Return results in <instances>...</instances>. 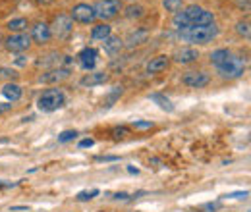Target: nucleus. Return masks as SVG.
<instances>
[{
	"label": "nucleus",
	"mask_w": 251,
	"mask_h": 212,
	"mask_svg": "<svg viewBox=\"0 0 251 212\" xmlns=\"http://www.w3.org/2000/svg\"><path fill=\"white\" fill-rule=\"evenodd\" d=\"M246 58L238 56V54H232L224 64H220L217 70H218V75L224 77V79H238L246 73Z\"/></svg>",
	"instance_id": "4"
},
{
	"label": "nucleus",
	"mask_w": 251,
	"mask_h": 212,
	"mask_svg": "<svg viewBox=\"0 0 251 212\" xmlns=\"http://www.w3.org/2000/svg\"><path fill=\"white\" fill-rule=\"evenodd\" d=\"M45 58H47V60H37V66H50V64L56 66V68L60 66V56H58L56 52H52V54H49V56H45Z\"/></svg>",
	"instance_id": "24"
},
{
	"label": "nucleus",
	"mask_w": 251,
	"mask_h": 212,
	"mask_svg": "<svg viewBox=\"0 0 251 212\" xmlns=\"http://www.w3.org/2000/svg\"><path fill=\"white\" fill-rule=\"evenodd\" d=\"M122 95V87H114V91H112V95L108 97V100H106V106H112V102L118 98Z\"/></svg>",
	"instance_id": "30"
},
{
	"label": "nucleus",
	"mask_w": 251,
	"mask_h": 212,
	"mask_svg": "<svg viewBox=\"0 0 251 212\" xmlns=\"http://www.w3.org/2000/svg\"><path fill=\"white\" fill-rule=\"evenodd\" d=\"M66 104V95L62 89H47L41 93L37 106L41 112H54Z\"/></svg>",
	"instance_id": "3"
},
{
	"label": "nucleus",
	"mask_w": 251,
	"mask_h": 212,
	"mask_svg": "<svg viewBox=\"0 0 251 212\" xmlns=\"http://www.w3.org/2000/svg\"><path fill=\"white\" fill-rule=\"evenodd\" d=\"M8 29H10L12 33H25V29H27V19H25V17H16V19L8 21Z\"/></svg>",
	"instance_id": "23"
},
{
	"label": "nucleus",
	"mask_w": 251,
	"mask_h": 212,
	"mask_svg": "<svg viewBox=\"0 0 251 212\" xmlns=\"http://www.w3.org/2000/svg\"><path fill=\"white\" fill-rule=\"evenodd\" d=\"M134 128L135 130H151L153 128V122H149V120L147 122H141L139 120V122H134Z\"/></svg>",
	"instance_id": "31"
},
{
	"label": "nucleus",
	"mask_w": 251,
	"mask_h": 212,
	"mask_svg": "<svg viewBox=\"0 0 251 212\" xmlns=\"http://www.w3.org/2000/svg\"><path fill=\"white\" fill-rule=\"evenodd\" d=\"M236 31H238L242 37L250 39V21H240V23L236 25Z\"/></svg>",
	"instance_id": "27"
},
{
	"label": "nucleus",
	"mask_w": 251,
	"mask_h": 212,
	"mask_svg": "<svg viewBox=\"0 0 251 212\" xmlns=\"http://www.w3.org/2000/svg\"><path fill=\"white\" fill-rule=\"evenodd\" d=\"M112 133H114V139H124V137L130 133V130H128V128H114Z\"/></svg>",
	"instance_id": "29"
},
{
	"label": "nucleus",
	"mask_w": 251,
	"mask_h": 212,
	"mask_svg": "<svg viewBox=\"0 0 251 212\" xmlns=\"http://www.w3.org/2000/svg\"><path fill=\"white\" fill-rule=\"evenodd\" d=\"M97 56H99V50H97V49H93V47H87V49H84V50L78 54L80 66L87 71L93 70V68H95V64H97Z\"/></svg>",
	"instance_id": "13"
},
{
	"label": "nucleus",
	"mask_w": 251,
	"mask_h": 212,
	"mask_svg": "<svg viewBox=\"0 0 251 212\" xmlns=\"http://www.w3.org/2000/svg\"><path fill=\"white\" fill-rule=\"evenodd\" d=\"M70 17H72V21H78V23H93V21L97 19L93 6H91V4H85V2L76 4V6L72 8Z\"/></svg>",
	"instance_id": "8"
},
{
	"label": "nucleus",
	"mask_w": 251,
	"mask_h": 212,
	"mask_svg": "<svg viewBox=\"0 0 251 212\" xmlns=\"http://www.w3.org/2000/svg\"><path fill=\"white\" fill-rule=\"evenodd\" d=\"M31 41H35L37 45H45L52 39V33H50V27L47 23H37L33 29H31Z\"/></svg>",
	"instance_id": "12"
},
{
	"label": "nucleus",
	"mask_w": 251,
	"mask_h": 212,
	"mask_svg": "<svg viewBox=\"0 0 251 212\" xmlns=\"http://www.w3.org/2000/svg\"><path fill=\"white\" fill-rule=\"evenodd\" d=\"M128 172H130V174H139V170L134 168V166H128Z\"/></svg>",
	"instance_id": "39"
},
{
	"label": "nucleus",
	"mask_w": 251,
	"mask_h": 212,
	"mask_svg": "<svg viewBox=\"0 0 251 212\" xmlns=\"http://www.w3.org/2000/svg\"><path fill=\"white\" fill-rule=\"evenodd\" d=\"M122 8H124L122 0H99V2H95V6H93L95 16L100 17V19H104V21L116 17V16L122 12Z\"/></svg>",
	"instance_id": "5"
},
{
	"label": "nucleus",
	"mask_w": 251,
	"mask_h": 212,
	"mask_svg": "<svg viewBox=\"0 0 251 212\" xmlns=\"http://www.w3.org/2000/svg\"><path fill=\"white\" fill-rule=\"evenodd\" d=\"M78 137V131H74V130H68V131H62L60 135H58V143H68V141H74Z\"/></svg>",
	"instance_id": "26"
},
{
	"label": "nucleus",
	"mask_w": 251,
	"mask_h": 212,
	"mask_svg": "<svg viewBox=\"0 0 251 212\" xmlns=\"http://www.w3.org/2000/svg\"><path fill=\"white\" fill-rule=\"evenodd\" d=\"M0 71H2L0 75H4V77H17V73H16L14 70H8V68H0Z\"/></svg>",
	"instance_id": "32"
},
{
	"label": "nucleus",
	"mask_w": 251,
	"mask_h": 212,
	"mask_svg": "<svg viewBox=\"0 0 251 212\" xmlns=\"http://www.w3.org/2000/svg\"><path fill=\"white\" fill-rule=\"evenodd\" d=\"M172 58H174V62L185 66V64H191V62H195L199 58V50L197 49H191V47H184V49L176 50Z\"/></svg>",
	"instance_id": "11"
},
{
	"label": "nucleus",
	"mask_w": 251,
	"mask_h": 212,
	"mask_svg": "<svg viewBox=\"0 0 251 212\" xmlns=\"http://www.w3.org/2000/svg\"><path fill=\"white\" fill-rule=\"evenodd\" d=\"M228 199H242V197H248V191H244V193H230V195H226Z\"/></svg>",
	"instance_id": "35"
},
{
	"label": "nucleus",
	"mask_w": 251,
	"mask_h": 212,
	"mask_svg": "<svg viewBox=\"0 0 251 212\" xmlns=\"http://www.w3.org/2000/svg\"><path fill=\"white\" fill-rule=\"evenodd\" d=\"M114 199H116V201H128V199H130V195H128V193H116V195H114Z\"/></svg>",
	"instance_id": "37"
},
{
	"label": "nucleus",
	"mask_w": 251,
	"mask_h": 212,
	"mask_svg": "<svg viewBox=\"0 0 251 212\" xmlns=\"http://www.w3.org/2000/svg\"><path fill=\"white\" fill-rule=\"evenodd\" d=\"M4 43H6V49L10 52H25L31 47V37L27 33H14Z\"/></svg>",
	"instance_id": "7"
},
{
	"label": "nucleus",
	"mask_w": 251,
	"mask_h": 212,
	"mask_svg": "<svg viewBox=\"0 0 251 212\" xmlns=\"http://www.w3.org/2000/svg\"><path fill=\"white\" fill-rule=\"evenodd\" d=\"M2 95H4L10 102H17V100L21 98L23 91H21V87H19L17 83H6V85L2 87Z\"/></svg>",
	"instance_id": "17"
},
{
	"label": "nucleus",
	"mask_w": 251,
	"mask_h": 212,
	"mask_svg": "<svg viewBox=\"0 0 251 212\" xmlns=\"http://www.w3.org/2000/svg\"><path fill=\"white\" fill-rule=\"evenodd\" d=\"M182 83L191 87V89H201V87H207L211 83V77L205 71H187V73H184Z\"/></svg>",
	"instance_id": "9"
},
{
	"label": "nucleus",
	"mask_w": 251,
	"mask_h": 212,
	"mask_svg": "<svg viewBox=\"0 0 251 212\" xmlns=\"http://www.w3.org/2000/svg\"><path fill=\"white\" fill-rule=\"evenodd\" d=\"M97 160L99 162H116L118 156H97Z\"/></svg>",
	"instance_id": "33"
},
{
	"label": "nucleus",
	"mask_w": 251,
	"mask_h": 212,
	"mask_svg": "<svg viewBox=\"0 0 251 212\" xmlns=\"http://www.w3.org/2000/svg\"><path fill=\"white\" fill-rule=\"evenodd\" d=\"M165 8H167V12L176 14L182 10V0H165Z\"/></svg>",
	"instance_id": "25"
},
{
	"label": "nucleus",
	"mask_w": 251,
	"mask_h": 212,
	"mask_svg": "<svg viewBox=\"0 0 251 212\" xmlns=\"http://www.w3.org/2000/svg\"><path fill=\"white\" fill-rule=\"evenodd\" d=\"M37 2H39V4H43V6H47V4H52L54 0H37Z\"/></svg>",
	"instance_id": "40"
},
{
	"label": "nucleus",
	"mask_w": 251,
	"mask_h": 212,
	"mask_svg": "<svg viewBox=\"0 0 251 212\" xmlns=\"http://www.w3.org/2000/svg\"><path fill=\"white\" fill-rule=\"evenodd\" d=\"M124 14H126L128 19H139V17L145 16V8H143L141 4H130V6L124 10Z\"/></svg>",
	"instance_id": "21"
},
{
	"label": "nucleus",
	"mask_w": 251,
	"mask_h": 212,
	"mask_svg": "<svg viewBox=\"0 0 251 212\" xmlns=\"http://www.w3.org/2000/svg\"><path fill=\"white\" fill-rule=\"evenodd\" d=\"M220 33V29L217 27V23L211 25H201V27H185L178 31V39L191 43V45H207L213 39H217Z\"/></svg>",
	"instance_id": "2"
},
{
	"label": "nucleus",
	"mask_w": 251,
	"mask_h": 212,
	"mask_svg": "<svg viewBox=\"0 0 251 212\" xmlns=\"http://www.w3.org/2000/svg\"><path fill=\"white\" fill-rule=\"evenodd\" d=\"M147 37H149V33H147L145 29H135V31H132V33L128 35L126 45H128L130 49H134V47H137V45H143V43L147 41Z\"/></svg>",
	"instance_id": "18"
},
{
	"label": "nucleus",
	"mask_w": 251,
	"mask_h": 212,
	"mask_svg": "<svg viewBox=\"0 0 251 212\" xmlns=\"http://www.w3.org/2000/svg\"><path fill=\"white\" fill-rule=\"evenodd\" d=\"M230 56H232V50H228V49L213 50V52H211V64H213L215 68H218V66H220V64H224Z\"/></svg>",
	"instance_id": "20"
},
{
	"label": "nucleus",
	"mask_w": 251,
	"mask_h": 212,
	"mask_svg": "<svg viewBox=\"0 0 251 212\" xmlns=\"http://www.w3.org/2000/svg\"><path fill=\"white\" fill-rule=\"evenodd\" d=\"M172 23L180 31V29H185V27L211 25V23H215V16H213V12H209V10H205L197 4H191V6H185L184 10L176 12L174 17H172Z\"/></svg>",
	"instance_id": "1"
},
{
	"label": "nucleus",
	"mask_w": 251,
	"mask_h": 212,
	"mask_svg": "<svg viewBox=\"0 0 251 212\" xmlns=\"http://www.w3.org/2000/svg\"><path fill=\"white\" fill-rule=\"evenodd\" d=\"M49 27H50V33H52L54 37H58V39H68V37L72 35V31H74V21H72L70 16L58 14V16L54 17L52 25H49Z\"/></svg>",
	"instance_id": "6"
},
{
	"label": "nucleus",
	"mask_w": 251,
	"mask_h": 212,
	"mask_svg": "<svg viewBox=\"0 0 251 212\" xmlns=\"http://www.w3.org/2000/svg\"><path fill=\"white\" fill-rule=\"evenodd\" d=\"M168 66H170V56L161 54V56L153 58V60L147 64V73H151V75H155V73H163L165 70H168Z\"/></svg>",
	"instance_id": "14"
},
{
	"label": "nucleus",
	"mask_w": 251,
	"mask_h": 212,
	"mask_svg": "<svg viewBox=\"0 0 251 212\" xmlns=\"http://www.w3.org/2000/svg\"><path fill=\"white\" fill-rule=\"evenodd\" d=\"M203 209H205V211H217V209H218V205H217V203H209V205H205Z\"/></svg>",
	"instance_id": "38"
},
{
	"label": "nucleus",
	"mask_w": 251,
	"mask_h": 212,
	"mask_svg": "<svg viewBox=\"0 0 251 212\" xmlns=\"http://www.w3.org/2000/svg\"><path fill=\"white\" fill-rule=\"evenodd\" d=\"M108 81V73L104 71H93V73H87L84 79H82V85L84 87H97V85H102Z\"/></svg>",
	"instance_id": "16"
},
{
	"label": "nucleus",
	"mask_w": 251,
	"mask_h": 212,
	"mask_svg": "<svg viewBox=\"0 0 251 212\" xmlns=\"http://www.w3.org/2000/svg\"><path fill=\"white\" fill-rule=\"evenodd\" d=\"M122 47H124V41H122L120 37H114V35H110V37H106V39L102 41V50H104L108 56L118 54V52L122 50Z\"/></svg>",
	"instance_id": "15"
},
{
	"label": "nucleus",
	"mask_w": 251,
	"mask_h": 212,
	"mask_svg": "<svg viewBox=\"0 0 251 212\" xmlns=\"http://www.w3.org/2000/svg\"><path fill=\"white\" fill-rule=\"evenodd\" d=\"M149 98H151L153 102H157L163 110H167V112H174V104L168 100L165 95H161V93H153V95H149Z\"/></svg>",
	"instance_id": "22"
},
{
	"label": "nucleus",
	"mask_w": 251,
	"mask_h": 212,
	"mask_svg": "<svg viewBox=\"0 0 251 212\" xmlns=\"http://www.w3.org/2000/svg\"><path fill=\"white\" fill-rule=\"evenodd\" d=\"M68 77H70V70H66V68H52L50 71H45L43 75H39V83L52 85V83H60V81H64Z\"/></svg>",
	"instance_id": "10"
},
{
	"label": "nucleus",
	"mask_w": 251,
	"mask_h": 212,
	"mask_svg": "<svg viewBox=\"0 0 251 212\" xmlns=\"http://www.w3.org/2000/svg\"><path fill=\"white\" fill-rule=\"evenodd\" d=\"M110 35H112V27H110L108 23H99V25H95L93 31H91V39H95V41H104V39L110 37Z\"/></svg>",
	"instance_id": "19"
},
{
	"label": "nucleus",
	"mask_w": 251,
	"mask_h": 212,
	"mask_svg": "<svg viewBox=\"0 0 251 212\" xmlns=\"http://www.w3.org/2000/svg\"><path fill=\"white\" fill-rule=\"evenodd\" d=\"M16 62H17V64H19V66H23V64H25V60H23V56H19V58H17V60H16Z\"/></svg>",
	"instance_id": "41"
},
{
	"label": "nucleus",
	"mask_w": 251,
	"mask_h": 212,
	"mask_svg": "<svg viewBox=\"0 0 251 212\" xmlns=\"http://www.w3.org/2000/svg\"><path fill=\"white\" fill-rule=\"evenodd\" d=\"M95 145L93 139H84V141H80V148H91Z\"/></svg>",
	"instance_id": "34"
},
{
	"label": "nucleus",
	"mask_w": 251,
	"mask_h": 212,
	"mask_svg": "<svg viewBox=\"0 0 251 212\" xmlns=\"http://www.w3.org/2000/svg\"><path fill=\"white\" fill-rule=\"evenodd\" d=\"M99 195V189H93V191H82L78 193V201H91L93 197Z\"/></svg>",
	"instance_id": "28"
},
{
	"label": "nucleus",
	"mask_w": 251,
	"mask_h": 212,
	"mask_svg": "<svg viewBox=\"0 0 251 212\" xmlns=\"http://www.w3.org/2000/svg\"><path fill=\"white\" fill-rule=\"evenodd\" d=\"M12 108V102H0V114H4V112H8Z\"/></svg>",
	"instance_id": "36"
}]
</instances>
